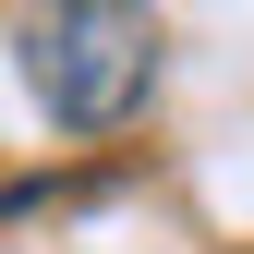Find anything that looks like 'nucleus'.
<instances>
[{"instance_id": "nucleus-1", "label": "nucleus", "mask_w": 254, "mask_h": 254, "mask_svg": "<svg viewBox=\"0 0 254 254\" xmlns=\"http://www.w3.org/2000/svg\"><path fill=\"white\" fill-rule=\"evenodd\" d=\"M24 85L61 133H109L157 97V24L121 12V0H73V12L24 24Z\"/></svg>"}]
</instances>
